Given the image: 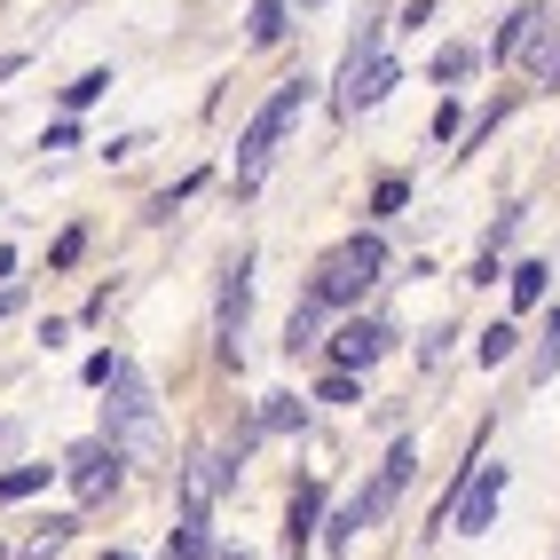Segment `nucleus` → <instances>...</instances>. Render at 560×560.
Instances as JSON below:
<instances>
[{
    "mask_svg": "<svg viewBox=\"0 0 560 560\" xmlns=\"http://www.w3.org/2000/svg\"><path fill=\"white\" fill-rule=\"evenodd\" d=\"M308 88H316L308 71H292V80H284V88H277L269 103H260V110H253V127L237 135V182H245V190H253L260 174H269V151H277V135H284L292 119H301V103H308Z\"/></svg>",
    "mask_w": 560,
    "mask_h": 560,
    "instance_id": "nucleus-1",
    "label": "nucleus"
},
{
    "mask_svg": "<svg viewBox=\"0 0 560 560\" xmlns=\"http://www.w3.org/2000/svg\"><path fill=\"white\" fill-rule=\"evenodd\" d=\"M103 434L119 442V451H135V458H159V451H166V434H159V395L142 387L135 371H127L119 387H110V410H103Z\"/></svg>",
    "mask_w": 560,
    "mask_h": 560,
    "instance_id": "nucleus-2",
    "label": "nucleus"
},
{
    "mask_svg": "<svg viewBox=\"0 0 560 560\" xmlns=\"http://www.w3.org/2000/svg\"><path fill=\"white\" fill-rule=\"evenodd\" d=\"M387 269V253H380V237H348L340 253L316 269V284H308V301L316 308H348V301H363V284Z\"/></svg>",
    "mask_w": 560,
    "mask_h": 560,
    "instance_id": "nucleus-3",
    "label": "nucleus"
},
{
    "mask_svg": "<svg viewBox=\"0 0 560 560\" xmlns=\"http://www.w3.org/2000/svg\"><path fill=\"white\" fill-rule=\"evenodd\" d=\"M119 458H127V451H119L110 434H103V442H80V451H71V490H80L88 505H103L110 490H119Z\"/></svg>",
    "mask_w": 560,
    "mask_h": 560,
    "instance_id": "nucleus-4",
    "label": "nucleus"
},
{
    "mask_svg": "<svg viewBox=\"0 0 560 560\" xmlns=\"http://www.w3.org/2000/svg\"><path fill=\"white\" fill-rule=\"evenodd\" d=\"M245 308H253V269L237 260L230 269V284H221V348L237 355V331H245Z\"/></svg>",
    "mask_w": 560,
    "mask_h": 560,
    "instance_id": "nucleus-5",
    "label": "nucleus"
},
{
    "mask_svg": "<svg viewBox=\"0 0 560 560\" xmlns=\"http://www.w3.org/2000/svg\"><path fill=\"white\" fill-rule=\"evenodd\" d=\"M380 348H387V331L355 316V324L340 331V340H331V363H340V371H363V363H380Z\"/></svg>",
    "mask_w": 560,
    "mask_h": 560,
    "instance_id": "nucleus-6",
    "label": "nucleus"
},
{
    "mask_svg": "<svg viewBox=\"0 0 560 560\" xmlns=\"http://www.w3.org/2000/svg\"><path fill=\"white\" fill-rule=\"evenodd\" d=\"M498 498H505V474L490 466V481H474V490H466V505H458V529H490Z\"/></svg>",
    "mask_w": 560,
    "mask_h": 560,
    "instance_id": "nucleus-7",
    "label": "nucleus"
},
{
    "mask_svg": "<svg viewBox=\"0 0 560 560\" xmlns=\"http://www.w3.org/2000/svg\"><path fill=\"white\" fill-rule=\"evenodd\" d=\"M71 529H80V521H63V513H56V521H40V529L24 537V560H48V552H63V545H71Z\"/></svg>",
    "mask_w": 560,
    "mask_h": 560,
    "instance_id": "nucleus-8",
    "label": "nucleus"
},
{
    "mask_svg": "<svg viewBox=\"0 0 560 560\" xmlns=\"http://www.w3.org/2000/svg\"><path fill=\"white\" fill-rule=\"evenodd\" d=\"M545 24V9H537V0H529V9H513V24L498 32V56H521V48H529V32Z\"/></svg>",
    "mask_w": 560,
    "mask_h": 560,
    "instance_id": "nucleus-9",
    "label": "nucleus"
},
{
    "mask_svg": "<svg viewBox=\"0 0 560 560\" xmlns=\"http://www.w3.org/2000/svg\"><path fill=\"white\" fill-rule=\"evenodd\" d=\"M174 560H213V545H206V513H198V505L182 513V537H174Z\"/></svg>",
    "mask_w": 560,
    "mask_h": 560,
    "instance_id": "nucleus-10",
    "label": "nucleus"
},
{
    "mask_svg": "<svg viewBox=\"0 0 560 560\" xmlns=\"http://www.w3.org/2000/svg\"><path fill=\"white\" fill-rule=\"evenodd\" d=\"M284 40V0H253V48H277Z\"/></svg>",
    "mask_w": 560,
    "mask_h": 560,
    "instance_id": "nucleus-11",
    "label": "nucleus"
},
{
    "mask_svg": "<svg viewBox=\"0 0 560 560\" xmlns=\"http://www.w3.org/2000/svg\"><path fill=\"white\" fill-rule=\"evenodd\" d=\"M410 466H419V451H410V442H395L387 451V466H380V498H395L402 481H410Z\"/></svg>",
    "mask_w": 560,
    "mask_h": 560,
    "instance_id": "nucleus-12",
    "label": "nucleus"
},
{
    "mask_svg": "<svg viewBox=\"0 0 560 560\" xmlns=\"http://www.w3.org/2000/svg\"><path fill=\"white\" fill-rule=\"evenodd\" d=\"M545 277H552L545 260H521V269H513V301H521V308H537V301H545Z\"/></svg>",
    "mask_w": 560,
    "mask_h": 560,
    "instance_id": "nucleus-13",
    "label": "nucleus"
},
{
    "mask_svg": "<svg viewBox=\"0 0 560 560\" xmlns=\"http://www.w3.org/2000/svg\"><path fill=\"white\" fill-rule=\"evenodd\" d=\"M48 474H56V466H16V474H0V498H32V490H48Z\"/></svg>",
    "mask_w": 560,
    "mask_h": 560,
    "instance_id": "nucleus-14",
    "label": "nucleus"
},
{
    "mask_svg": "<svg viewBox=\"0 0 560 560\" xmlns=\"http://www.w3.org/2000/svg\"><path fill=\"white\" fill-rule=\"evenodd\" d=\"M284 427H301V402H292V395H269V410H260V434H284Z\"/></svg>",
    "mask_w": 560,
    "mask_h": 560,
    "instance_id": "nucleus-15",
    "label": "nucleus"
},
{
    "mask_svg": "<svg viewBox=\"0 0 560 560\" xmlns=\"http://www.w3.org/2000/svg\"><path fill=\"white\" fill-rule=\"evenodd\" d=\"M308 340H316V301H301V308H292V324H284V348H292V355H301Z\"/></svg>",
    "mask_w": 560,
    "mask_h": 560,
    "instance_id": "nucleus-16",
    "label": "nucleus"
},
{
    "mask_svg": "<svg viewBox=\"0 0 560 560\" xmlns=\"http://www.w3.org/2000/svg\"><path fill=\"white\" fill-rule=\"evenodd\" d=\"M316 490H292V545H308V529H316Z\"/></svg>",
    "mask_w": 560,
    "mask_h": 560,
    "instance_id": "nucleus-17",
    "label": "nucleus"
},
{
    "mask_svg": "<svg viewBox=\"0 0 560 560\" xmlns=\"http://www.w3.org/2000/svg\"><path fill=\"white\" fill-rule=\"evenodd\" d=\"M513 340H521L513 324H490V331H481V348H474V355H481V363H505V355H513Z\"/></svg>",
    "mask_w": 560,
    "mask_h": 560,
    "instance_id": "nucleus-18",
    "label": "nucleus"
},
{
    "mask_svg": "<svg viewBox=\"0 0 560 560\" xmlns=\"http://www.w3.org/2000/svg\"><path fill=\"white\" fill-rule=\"evenodd\" d=\"M127 371H135L127 355H88V387H119Z\"/></svg>",
    "mask_w": 560,
    "mask_h": 560,
    "instance_id": "nucleus-19",
    "label": "nucleus"
},
{
    "mask_svg": "<svg viewBox=\"0 0 560 560\" xmlns=\"http://www.w3.org/2000/svg\"><path fill=\"white\" fill-rule=\"evenodd\" d=\"M103 88H110V71H88V80H71V88H63V110H88Z\"/></svg>",
    "mask_w": 560,
    "mask_h": 560,
    "instance_id": "nucleus-20",
    "label": "nucleus"
},
{
    "mask_svg": "<svg viewBox=\"0 0 560 560\" xmlns=\"http://www.w3.org/2000/svg\"><path fill=\"white\" fill-rule=\"evenodd\" d=\"M560 371V308H552V331H545V348H537V380H552Z\"/></svg>",
    "mask_w": 560,
    "mask_h": 560,
    "instance_id": "nucleus-21",
    "label": "nucleus"
},
{
    "mask_svg": "<svg viewBox=\"0 0 560 560\" xmlns=\"http://www.w3.org/2000/svg\"><path fill=\"white\" fill-rule=\"evenodd\" d=\"M466 71H474V56H466V48H451V56L434 63V80H466Z\"/></svg>",
    "mask_w": 560,
    "mask_h": 560,
    "instance_id": "nucleus-22",
    "label": "nucleus"
},
{
    "mask_svg": "<svg viewBox=\"0 0 560 560\" xmlns=\"http://www.w3.org/2000/svg\"><path fill=\"white\" fill-rule=\"evenodd\" d=\"M221 560H253V552H221Z\"/></svg>",
    "mask_w": 560,
    "mask_h": 560,
    "instance_id": "nucleus-23",
    "label": "nucleus"
},
{
    "mask_svg": "<svg viewBox=\"0 0 560 560\" xmlns=\"http://www.w3.org/2000/svg\"><path fill=\"white\" fill-rule=\"evenodd\" d=\"M0 316H9V292H0Z\"/></svg>",
    "mask_w": 560,
    "mask_h": 560,
    "instance_id": "nucleus-24",
    "label": "nucleus"
},
{
    "mask_svg": "<svg viewBox=\"0 0 560 560\" xmlns=\"http://www.w3.org/2000/svg\"><path fill=\"white\" fill-rule=\"evenodd\" d=\"M301 9H324V0H301Z\"/></svg>",
    "mask_w": 560,
    "mask_h": 560,
    "instance_id": "nucleus-25",
    "label": "nucleus"
},
{
    "mask_svg": "<svg viewBox=\"0 0 560 560\" xmlns=\"http://www.w3.org/2000/svg\"><path fill=\"white\" fill-rule=\"evenodd\" d=\"M103 560H127V552H103Z\"/></svg>",
    "mask_w": 560,
    "mask_h": 560,
    "instance_id": "nucleus-26",
    "label": "nucleus"
}]
</instances>
